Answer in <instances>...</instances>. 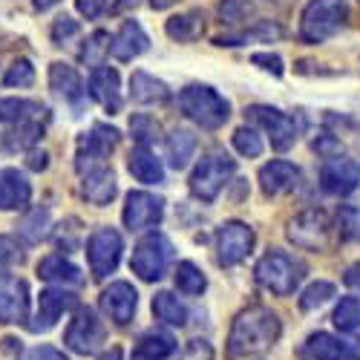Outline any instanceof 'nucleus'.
Returning <instances> with one entry per match:
<instances>
[{
    "label": "nucleus",
    "mask_w": 360,
    "mask_h": 360,
    "mask_svg": "<svg viewBox=\"0 0 360 360\" xmlns=\"http://www.w3.org/2000/svg\"><path fill=\"white\" fill-rule=\"evenodd\" d=\"M81 193L86 196V202H93L98 207L110 205L118 193V185H115V173L104 165V167H96L81 176Z\"/></svg>",
    "instance_id": "4be33fe9"
},
{
    "label": "nucleus",
    "mask_w": 360,
    "mask_h": 360,
    "mask_svg": "<svg viewBox=\"0 0 360 360\" xmlns=\"http://www.w3.org/2000/svg\"><path fill=\"white\" fill-rule=\"evenodd\" d=\"M32 81H35V67H32V61H26V58H18L4 75L6 86H32Z\"/></svg>",
    "instance_id": "a19ab883"
},
{
    "label": "nucleus",
    "mask_w": 360,
    "mask_h": 360,
    "mask_svg": "<svg viewBox=\"0 0 360 360\" xmlns=\"http://www.w3.org/2000/svg\"><path fill=\"white\" fill-rule=\"evenodd\" d=\"M251 15V0H219V18L222 23H243Z\"/></svg>",
    "instance_id": "37998d69"
},
{
    "label": "nucleus",
    "mask_w": 360,
    "mask_h": 360,
    "mask_svg": "<svg viewBox=\"0 0 360 360\" xmlns=\"http://www.w3.org/2000/svg\"><path fill=\"white\" fill-rule=\"evenodd\" d=\"M32 199V185L15 167L0 170V211H23Z\"/></svg>",
    "instance_id": "412c9836"
},
{
    "label": "nucleus",
    "mask_w": 360,
    "mask_h": 360,
    "mask_svg": "<svg viewBox=\"0 0 360 360\" xmlns=\"http://www.w3.org/2000/svg\"><path fill=\"white\" fill-rule=\"evenodd\" d=\"M49 118V110L38 101L26 98H0V122L6 124H23V122H41Z\"/></svg>",
    "instance_id": "c756f323"
},
{
    "label": "nucleus",
    "mask_w": 360,
    "mask_h": 360,
    "mask_svg": "<svg viewBox=\"0 0 360 360\" xmlns=\"http://www.w3.org/2000/svg\"><path fill=\"white\" fill-rule=\"evenodd\" d=\"M75 9H78L86 20H96V18H101V15H104L107 0H75Z\"/></svg>",
    "instance_id": "3c124183"
},
{
    "label": "nucleus",
    "mask_w": 360,
    "mask_h": 360,
    "mask_svg": "<svg viewBox=\"0 0 360 360\" xmlns=\"http://www.w3.org/2000/svg\"><path fill=\"white\" fill-rule=\"evenodd\" d=\"M44 127H46V118L41 122H23V124H15L9 133H6V147L9 150H26L44 139Z\"/></svg>",
    "instance_id": "f704fd0d"
},
{
    "label": "nucleus",
    "mask_w": 360,
    "mask_h": 360,
    "mask_svg": "<svg viewBox=\"0 0 360 360\" xmlns=\"http://www.w3.org/2000/svg\"><path fill=\"white\" fill-rule=\"evenodd\" d=\"M349 20L346 0H309L300 15V38L303 44H323L335 38Z\"/></svg>",
    "instance_id": "20e7f679"
},
{
    "label": "nucleus",
    "mask_w": 360,
    "mask_h": 360,
    "mask_svg": "<svg viewBox=\"0 0 360 360\" xmlns=\"http://www.w3.org/2000/svg\"><path fill=\"white\" fill-rule=\"evenodd\" d=\"M233 173H236V162L228 153H222V150H214V153L199 159V165L188 179V188L199 202H214L222 193V188L233 179Z\"/></svg>",
    "instance_id": "423d86ee"
},
{
    "label": "nucleus",
    "mask_w": 360,
    "mask_h": 360,
    "mask_svg": "<svg viewBox=\"0 0 360 360\" xmlns=\"http://www.w3.org/2000/svg\"><path fill=\"white\" fill-rule=\"evenodd\" d=\"M343 283H346L352 291H357V294H360V262H354V265H349V268H346Z\"/></svg>",
    "instance_id": "864d4df0"
},
{
    "label": "nucleus",
    "mask_w": 360,
    "mask_h": 360,
    "mask_svg": "<svg viewBox=\"0 0 360 360\" xmlns=\"http://www.w3.org/2000/svg\"><path fill=\"white\" fill-rule=\"evenodd\" d=\"M20 360H67V354H64V352H58L55 346H35V349L23 352Z\"/></svg>",
    "instance_id": "8fccbe9b"
},
{
    "label": "nucleus",
    "mask_w": 360,
    "mask_h": 360,
    "mask_svg": "<svg viewBox=\"0 0 360 360\" xmlns=\"http://www.w3.org/2000/svg\"><path fill=\"white\" fill-rule=\"evenodd\" d=\"M196 153V136L191 130H182L176 127L170 136H167V162L173 170H185L188 162L193 159Z\"/></svg>",
    "instance_id": "2f4dec72"
},
{
    "label": "nucleus",
    "mask_w": 360,
    "mask_h": 360,
    "mask_svg": "<svg viewBox=\"0 0 360 360\" xmlns=\"http://www.w3.org/2000/svg\"><path fill=\"white\" fill-rule=\"evenodd\" d=\"M49 86H52L61 98H67V101H72V104H78V101L84 98V81H81L78 70L70 67V64H64V61H55V64L49 67Z\"/></svg>",
    "instance_id": "cd10ccee"
},
{
    "label": "nucleus",
    "mask_w": 360,
    "mask_h": 360,
    "mask_svg": "<svg viewBox=\"0 0 360 360\" xmlns=\"http://www.w3.org/2000/svg\"><path fill=\"white\" fill-rule=\"evenodd\" d=\"M245 115L268 133L274 150L285 153V150L294 147V141L300 136V124L294 122V115H288V112H283L277 107H268V104H254V107L245 110Z\"/></svg>",
    "instance_id": "9d476101"
},
{
    "label": "nucleus",
    "mask_w": 360,
    "mask_h": 360,
    "mask_svg": "<svg viewBox=\"0 0 360 360\" xmlns=\"http://www.w3.org/2000/svg\"><path fill=\"white\" fill-rule=\"evenodd\" d=\"M46 165H49L46 153H32V156H29V167H32V170H44Z\"/></svg>",
    "instance_id": "5fc2aeb1"
},
{
    "label": "nucleus",
    "mask_w": 360,
    "mask_h": 360,
    "mask_svg": "<svg viewBox=\"0 0 360 360\" xmlns=\"http://www.w3.org/2000/svg\"><path fill=\"white\" fill-rule=\"evenodd\" d=\"M122 141V133L110 124H93L78 139V153H75V170L84 176L96 167H104V159L112 153Z\"/></svg>",
    "instance_id": "6e6552de"
},
{
    "label": "nucleus",
    "mask_w": 360,
    "mask_h": 360,
    "mask_svg": "<svg viewBox=\"0 0 360 360\" xmlns=\"http://www.w3.org/2000/svg\"><path fill=\"white\" fill-rule=\"evenodd\" d=\"M303 354L311 357V360H349L352 357V346L338 340L335 335H328V332H314L303 343Z\"/></svg>",
    "instance_id": "a878e982"
},
{
    "label": "nucleus",
    "mask_w": 360,
    "mask_h": 360,
    "mask_svg": "<svg viewBox=\"0 0 360 360\" xmlns=\"http://www.w3.org/2000/svg\"><path fill=\"white\" fill-rule=\"evenodd\" d=\"M153 314L167 323V326H185L188 323V309L179 297H173L170 291H159L153 297Z\"/></svg>",
    "instance_id": "72a5a7b5"
},
{
    "label": "nucleus",
    "mask_w": 360,
    "mask_h": 360,
    "mask_svg": "<svg viewBox=\"0 0 360 360\" xmlns=\"http://www.w3.org/2000/svg\"><path fill=\"white\" fill-rule=\"evenodd\" d=\"M64 343L75 354H96L104 343V323L93 309H78V314L64 332Z\"/></svg>",
    "instance_id": "f8f14e48"
},
{
    "label": "nucleus",
    "mask_w": 360,
    "mask_h": 360,
    "mask_svg": "<svg viewBox=\"0 0 360 360\" xmlns=\"http://www.w3.org/2000/svg\"><path fill=\"white\" fill-rule=\"evenodd\" d=\"M176 4V0H150V6H153V9H170Z\"/></svg>",
    "instance_id": "4d7b16f0"
},
{
    "label": "nucleus",
    "mask_w": 360,
    "mask_h": 360,
    "mask_svg": "<svg viewBox=\"0 0 360 360\" xmlns=\"http://www.w3.org/2000/svg\"><path fill=\"white\" fill-rule=\"evenodd\" d=\"M205 12L202 9H191V12H182V15H173L165 26V32L179 41V44H191V41H199L202 32H205Z\"/></svg>",
    "instance_id": "c85d7f7f"
},
{
    "label": "nucleus",
    "mask_w": 360,
    "mask_h": 360,
    "mask_svg": "<svg viewBox=\"0 0 360 360\" xmlns=\"http://www.w3.org/2000/svg\"><path fill=\"white\" fill-rule=\"evenodd\" d=\"M101 360H118V349H112L110 354H101Z\"/></svg>",
    "instance_id": "13d9d810"
},
{
    "label": "nucleus",
    "mask_w": 360,
    "mask_h": 360,
    "mask_svg": "<svg viewBox=\"0 0 360 360\" xmlns=\"http://www.w3.org/2000/svg\"><path fill=\"white\" fill-rule=\"evenodd\" d=\"M300 185V167L285 159H274L259 167V188L265 196H283Z\"/></svg>",
    "instance_id": "a211bd4d"
},
{
    "label": "nucleus",
    "mask_w": 360,
    "mask_h": 360,
    "mask_svg": "<svg viewBox=\"0 0 360 360\" xmlns=\"http://www.w3.org/2000/svg\"><path fill=\"white\" fill-rule=\"evenodd\" d=\"M55 4H61V0H35V9H38V12H46V9H52Z\"/></svg>",
    "instance_id": "6e6d98bb"
},
{
    "label": "nucleus",
    "mask_w": 360,
    "mask_h": 360,
    "mask_svg": "<svg viewBox=\"0 0 360 360\" xmlns=\"http://www.w3.org/2000/svg\"><path fill=\"white\" fill-rule=\"evenodd\" d=\"M233 147H236L239 156L257 159L262 153V139H259V133L254 127H236L233 130Z\"/></svg>",
    "instance_id": "ea45409f"
},
{
    "label": "nucleus",
    "mask_w": 360,
    "mask_h": 360,
    "mask_svg": "<svg viewBox=\"0 0 360 360\" xmlns=\"http://www.w3.org/2000/svg\"><path fill=\"white\" fill-rule=\"evenodd\" d=\"M335 326L346 335H360V300L357 297H343L335 309Z\"/></svg>",
    "instance_id": "e433bc0d"
},
{
    "label": "nucleus",
    "mask_w": 360,
    "mask_h": 360,
    "mask_svg": "<svg viewBox=\"0 0 360 360\" xmlns=\"http://www.w3.org/2000/svg\"><path fill=\"white\" fill-rule=\"evenodd\" d=\"M29 317V285L18 277L4 271L0 274V323L12 326Z\"/></svg>",
    "instance_id": "2eb2a0df"
},
{
    "label": "nucleus",
    "mask_w": 360,
    "mask_h": 360,
    "mask_svg": "<svg viewBox=\"0 0 360 360\" xmlns=\"http://www.w3.org/2000/svg\"><path fill=\"white\" fill-rule=\"evenodd\" d=\"M89 96H93L110 115L122 110V78L112 67H96L89 72Z\"/></svg>",
    "instance_id": "6ab92c4d"
},
{
    "label": "nucleus",
    "mask_w": 360,
    "mask_h": 360,
    "mask_svg": "<svg viewBox=\"0 0 360 360\" xmlns=\"http://www.w3.org/2000/svg\"><path fill=\"white\" fill-rule=\"evenodd\" d=\"M285 233L297 248H306V251H328L340 236L332 214L323 211V207H309V211L297 214L288 222Z\"/></svg>",
    "instance_id": "39448f33"
},
{
    "label": "nucleus",
    "mask_w": 360,
    "mask_h": 360,
    "mask_svg": "<svg viewBox=\"0 0 360 360\" xmlns=\"http://www.w3.org/2000/svg\"><path fill=\"white\" fill-rule=\"evenodd\" d=\"M75 294L64 291V288H46L41 291V300H38V314H35V323H29L32 332H49V328L64 317V311L75 309Z\"/></svg>",
    "instance_id": "f3484780"
},
{
    "label": "nucleus",
    "mask_w": 360,
    "mask_h": 360,
    "mask_svg": "<svg viewBox=\"0 0 360 360\" xmlns=\"http://www.w3.org/2000/svg\"><path fill=\"white\" fill-rule=\"evenodd\" d=\"M326 133H332L338 139V144H349L360 153V122L357 118H349V115H338V112H328L326 115Z\"/></svg>",
    "instance_id": "473e14b6"
},
{
    "label": "nucleus",
    "mask_w": 360,
    "mask_h": 360,
    "mask_svg": "<svg viewBox=\"0 0 360 360\" xmlns=\"http://www.w3.org/2000/svg\"><path fill=\"white\" fill-rule=\"evenodd\" d=\"M173 352H176V338L170 332H162V328H150V332H144L136 340L130 357L133 360H167Z\"/></svg>",
    "instance_id": "5701e85b"
},
{
    "label": "nucleus",
    "mask_w": 360,
    "mask_h": 360,
    "mask_svg": "<svg viewBox=\"0 0 360 360\" xmlns=\"http://www.w3.org/2000/svg\"><path fill=\"white\" fill-rule=\"evenodd\" d=\"M254 274H257V283L265 291H271L277 297H291L306 277V262L280 251V248H271L268 254L259 257Z\"/></svg>",
    "instance_id": "7ed1b4c3"
},
{
    "label": "nucleus",
    "mask_w": 360,
    "mask_h": 360,
    "mask_svg": "<svg viewBox=\"0 0 360 360\" xmlns=\"http://www.w3.org/2000/svg\"><path fill=\"white\" fill-rule=\"evenodd\" d=\"M38 274L41 280L46 283H58V285H81L84 283V274H81V268L75 262H70L64 254H49L41 259L38 265Z\"/></svg>",
    "instance_id": "393cba45"
},
{
    "label": "nucleus",
    "mask_w": 360,
    "mask_h": 360,
    "mask_svg": "<svg viewBox=\"0 0 360 360\" xmlns=\"http://www.w3.org/2000/svg\"><path fill=\"white\" fill-rule=\"evenodd\" d=\"M360 185V165L349 156H332L320 167V188L328 196H349Z\"/></svg>",
    "instance_id": "ddd939ff"
},
{
    "label": "nucleus",
    "mask_w": 360,
    "mask_h": 360,
    "mask_svg": "<svg viewBox=\"0 0 360 360\" xmlns=\"http://www.w3.org/2000/svg\"><path fill=\"white\" fill-rule=\"evenodd\" d=\"M122 233L115 228H96L93 236L86 243V259H89V271L96 280H107L110 274H115L118 262H122Z\"/></svg>",
    "instance_id": "1a4fd4ad"
},
{
    "label": "nucleus",
    "mask_w": 360,
    "mask_h": 360,
    "mask_svg": "<svg viewBox=\"0 0 360 360\" xmlns=\"http://www.w3.org/2000/svg\"><path fill=\"white\" fill-rule=\"evenodd\" d=\"M130 136L139 141V147H150V144H159L162 141V124L156 122L153 115L147 112H136L130 118Z\"/></svg>",
    "instance_id": "c9c22d12"
},
{
    "label": "nucleus",
    "mask_w": 360,
    "mask_h": 360,
    "mask_svg": "<svg viewBox=\"0 0 360 360\" xmlns=\"http://www.w3.org/2000/svg\"><path fill=\"white\" fill-rule=\"evenodd\" d=\"M20 262V248L12 236H4L0 233V268H6V265H15Z\"/></svg>",
    "instance_id": "09e8293b"
},
{
    "label": "nucleus",
    "mask_w": 360,
    "mask_h": 360,
    "mask_svg": "<svg viewBox=\"0 0 360 360\" xmlns=\"http://www.w3.org/2000/svg\"><path fill=\"white\" fill-rule=\"evenodd\" d=\"M179 110L202 130H219L231 118V104L207 84H188L179 93Z\"/></svg>",
    "instance_id": "f03ea898"
},
{
    "label": "nucleus",
    "mask_w": 360,
    "mask_h": 360,
    "mask_svg": "<svg viewBox=\"0 0 360 360\" xmlns=\"http://www.w3.org/2000/svg\"><path fill=\"white\" fill-rule=\"evenodd\" d=\"M254 248V231L245 222H225L217 228V262L222 268L239 265Z\"/></svg>",
    "instance_id": "9b49d317"
},
{
    "label": "nucleus",
    "mask_w": 360,
    "mask_h": 360,
    "mask_svg": "<svg viewBox=\"0 0 360 360\" xmlns=\"http://www.w3.org/2000/svg\"><path fill=\"white\" fill-rule=\"evenodd\" d=\"M251 64H257L259 70L271 72V75H277V78L285 72V64H283V58H280L277 52H254V55H251Z\"/></svg>",
    "instance_id": "49530a36"
},
{
    "label": "nucleus",
    "mask_w": 360,
    "mask_h": 360,
    "mask_svg": "<svg viewBox=\"0 0 360 360\" xmlns=\"http://www.w3.org/2000/svg\"><path fill=\"white\" fill-rule=\"evenodd\" d=\"M277 38H283V26H280V23L257 20V23L248 26V29H239V32L214 38V44H217V46H245V44H251V41H262V44H268V41H277Z\"/></svg>",
    "instance_id": "bb28decb"
},
{
    "label": "nucleus",
    "mask_w": 360,
    "mask_h": 360,
    "mask_svg": "<svg viewBox=\"0 0 360 360\" xmlns=\"http://www.w3.org/2000/svg\"><path fill=\"white\" fill-rule=\"evenodd\" d=\"M130 98L136 104H165L170 98V86L156 75L136 70L130 75Z\"/></svg>",
    "instance_id": "b1692460"
},
{
    "label": "nucleus",
    "mask_w": 360,
    "mask_h": 360,
    "mask_svg": "<svg viewBox=\"0 0 360 360\" xmlns=\"http://www.w3.org/2000/svg\"><path fill=\"white\" fill-rule=\"evenodd\" d=\"M170 262H173V243L162 231H153L139 239V245L133 248L130 268L144 283H159L167 274Z\"/></svg>",
    "instance_id": "0eeeda50"
},
{
    "label": "nucleus",
    "mask_w": 360,
    "mask_h": 360,
    "mask_svg": "<svg viewBox=\"0 0 360 360\" xmlns=\"http://www.w3.org/2000/svg\"><path fill=\"white\" fill-rule=\"evenodd\" d=\"M78 35V20H72V18H58L55 23H52V41L58 44V46H64V44H70V38H75Z\"/></svg>",
    "instance_id": "a18cd8bd"
},
{
    "label": "nucleus",
    "mask_w": 360,
    "mask_h": 360,
    "mask_svg": "<svg viewBox=\"0 0 360 360\" xmlns=\"http://www.w3.org/2000/svg\"><path fill=\"white\" fill-rule=\"evenodd\" d=\"M127 167H130L133 179H139L144 185H162L165 182V165L144 147H136L127 156Z\"/></svg>",
    "instance_id": "7c9ffc66"
},
{
    "label": "nucleus",
    "mask_w": 360,
    "mask_h": 360,
    "mask_svg": "<svg viewBox=\"0 0 360 360\" xmlns=\"http://www.w3.org/2000/svg\"><path fill=\"white\" fill-rule=\"evenodd\" d=\"M349 360H360V357H349Z\"/></svg>",
    "instance_id": "bf43d9fd"
},
{
    "label": "nucleus",
    "mask_w": 360,
    "mask_h": 360,
    "mask_svg": "<svg viewBox=\"0 0 360 360\" xmlns=\"http://www.w3.org/2000/svg\"><path fill=\"white\" fill-rule=\"evenodd\" d=\"M283 335V323L280 314L265 309V306H251L236 314L231 335H228V357L239 360V357H254L268 352Z\"/></svg>",
    "instance_id": "f257e3e1"
},
{
    "label": "nucleus",
    "mask_w": 360,
    "mask_h": 360,
    "mask_svg": "<svg viewBox=\"0 0 360 360\" xmlns=\"http://www.w3.org/2000/svg\"><path fill=\"white\" fill-rule=\"evenodd\" d=\"M147 46H150V38L141 29V23L139 20H124L122 29L110 38L107 52L115 58V61H133V58H139Z\"/></svg>",
    "instance_id": "aec40b11"
},
{
    "label": "nucleus",
    "mask_w": 360,
    "mask_h": 360,
    "mask_svg": "<svg viewBox=\"0 0 360 360\" xmlns=\"http://www.w3.org/2000/svg\"><path fill=\"white\" fill-rule=\"evenodd\" d=\"M124 225L130 231H147L156 228L165 219V199L147 191H130L124 202Z\"/></svg>",
    "instance_id": "4468645a"
},
{
    "label": "nucleus",
    "mask_w": 360,
    "mask_h": 360,
    "mask_svg": "<svg viewBox=\"0 0 360 360\" xmlns=\"http://www.w3.org/2000/svg\"><path fill=\"white\" fill-rule=\"evenodd\" d=\"M182 360H214V346L207 340H191L182 352Z\"/></svg>",
    "instance_id": "de8ad7c7"
},
{
    "label": "nucleus",
    "mask_w": 360,
    "mask_h": 360,
    "mask_svg": "<svg viewBox=\"0 0 360 360\" xmlns=\"http://www.w3.org/2000/svg\"><path fill=\"white\" fill-rule=\"evenodd\" d=\"M176 288L182 294H188V297L202 294L207 288V280L202 274V268H196L193 262H179V268H176Z\"/></svg>",
    "instance_id": "4c0bfd02"
},
{
    "label": "nucleus",
    "mask_w": 360,
    "mask_h": 360,
    "mask_svg": "<svg viewBox=\"0 0 360 360\" xmlns=\"http://www.w3.org/2000/svg\"><path fill=\"white\" fill-rule=\"evenodd\" d=\"M20 233L26 236V243H41V239L49 233V214L46 211H32V217L20 225Z\"/></svg>",
    "instance_id": "79ce46f5"
},
{
    "label": "nucleus",
    "mask_w": 360,
    "mask_h": 360,
    "mask_svg": "<svg viewBox=\"0 0 360 360\" xmlns=\"http://www.w3.org/2000/svg\"><path fill=\"white\" fill-rule=\"evenodd\" d=\"M107 46H110V35L107 32H93L86 38V46L81 49V61L98 67V58H101V52H107Z\"/></svg>",
    "instance_id": "c03bdc74"
},
{
    "label": "nucleus",
    "mask_w": 360,
    "mask_h": 360,
    "mask_svg": "<svg viewBox=\"0 0 360 360\" xmlns=\"http://www.w3.org/2000/svg\"><path fill=\"white\" fill-rule=\"evenodd\" d=\"M136 306H139V294L130 283L118 280L110 283L101 291V311L115 323V326H130L136 317Z\"/></svg>",
    "instance_id": "dca6fc26"
},
{
    "label": "nucleus",
    "mask_w": 360,
    "mask_h": 360,
    "mask_svg": "<svg viewBox=\"0 0 360 360\" xmlns=\"http://www.w3.org/2000/svg\"><path fill=\"white\" fill-rule=\"evenodd\" d=\"M332 297H335V285L326 283V280H317V283H311L303 291V297H300V309H303V311H314V309L326 306Z\"/></svg>",
    "instance_id": "58836bf2"
},
{
    "label": "nucleus",
    "mask_w": 360,
    "mask_h": 360,
    "mask_svg": "<svg viewBox=\"0 0 360 360\" xmlns=\"http://www.w3.org/2000/svg\"><path fill=\"white\" fill-rule=\"evenodd\" d=\"M314 150H317L320 156H326V159L340 156V144H338V139L332 133H323L320 139H314Z\"/></svg>",
    "instance_id": "603ef678"
}]
</instances>
